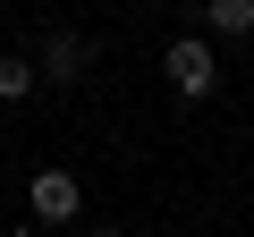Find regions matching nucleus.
<instances>
[{"mask_svg": "<svg viewBox=\"0 0 254 237\" xmlns=\"http://www.w3.org/2000/svg\"><path fill=\"white\" fill-rule=\"evenodd\" d=\"M161 76H170V93H187V102H203V93L220 85V51H212L203 34H178V43L161 51Z\"/></svg>", "mask_w": 254, "mask_h": 237, "instance_id": "obj_1", "label": "nucleus"}, {"mask_svg": "<svg viewBox=\"0 0 254 237\" xmlns=\"http://www.w3.org/2000/svg\"><path fill=\"white\" fill-rule=\"evenodd\" d=\"M34 85H43V68H34L26 51H0V102H26Z\"/></svg>", "mask_w": 254, "mask_h": 237, "instance_id": "obj_5", "label": "nucleus"}, {"mask_svg": "<svg viewBox=\"0 0 254 237\" xmlns=\"http://www.w3.org/2000/svg\"><path fill=\"white\" fill-rule=\"evenodd\" d=\"M34 68H43V85H85V68H93V43L60 26V34H43V43H34Z\"/></svg>", "mask_w": 254, "mask_h": 237, "instance_id": "obj_3", "label": "nucleus"}, {"mask_svg": "<svg viewBox=\"0 0 254 237\" xmlns=\"http://www.w3.org/2000/svg\"><path fill=\"white\" fill-rule=\"evenodd\" d=\"M203 26H212L220 43H246V34H254V0H203Z\"/></svg>", "mask_w": 254, "mask_h": 237, "instance_id": "obj_4", "label": "nucleus"}, {"mask_svg": "<svg viewBox=\"0 0 254 237\" xmlns=\"http://www.w3.org/2000/svg\"><path fill=\"white\" fill-rule=\"evenodd\" d=\"M26 212H34V229H68L85 212V178L76 170H34L26 178Z\"/></svg>", "mask_w": 254, "mask_h": 237, "instance_id": "obj_2", "label": "nucleus"}]
</instances>
